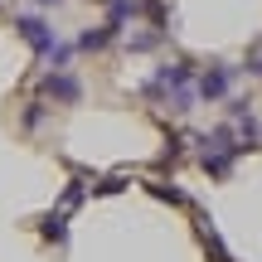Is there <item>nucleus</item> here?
Returning a JSON list of instances; mask_svg holds the SVG:
<instances>
[{"mask_svg": "<svg viewBox=\"0 0 262 262\" xmlns=\"http://www.w3.org/2000/svg\"><path fill=\"white\" fill-rule=\"evenodd\" d=\"M238 150H243L238 131H233V126H214L209 136H199V165H204L214 180H228V170H233Z\"/></svg>", "mask_w": 262, "mask_h": 262, "instance_id": "nucleus-1", "label": "nucleus"}, {"mask_svg": "<svg viewBox=\"0 0 262 262\" xmlns=\"http://www.w3.org/2000/svg\"><path fill=\"white\" fill-rule=\"evenodd\" d=\"M15 34L25 39L29 49H34V58H44L49 49L58 44V29L49 25L44 15H34V10H15Z\"/></svg>", "mask_w": 262, "mask_h": 262, "instance_id": "nucleus-2", "label": "nucleus"}, {"mask_svg": "<svg viewBox=\"0 0 262 262\" xmlns=\"http://www.w3.org/2000/svg\"><path fill=\"white\" fill-rule=\"evenodd\" d=\"M233 78H238V68H228V63L194 73V93H199V102H224V97L233 93Z\"/></svg>", "mask_w": 262, "mask_h": 262, "instance_id": "nucleus-3", "label": "nucleus"}, {"mask_svg": "<svg viewBox=\"0 0 262 262\" xmlns=\"http://www.w3.org/2000/svg\"><path fill=\"white\" fill-rule=\"evenodd\" d=\"M39 93H44V102H54V107H73L78 97H83V83H78L68 68H58V73H44Z\"/></svg>", "mask_w": 262, "mask_h": 262, "instance_id": "nucleus-4", "label": "nucleus"}, {"mask_svg": "<svg viewBox=\"0 0 262 262\" xmlns=\"http://www.w3.org/2000/svg\"><path fill=\"white\" fill-rule=\"evenodd\" d=\"M117 34H122V29H117V25H107V19H102V25L83 29V34L73 39V49H78V54H102L107 44H117Z\"/></svg>", "mask_w": 262, "mask_h": 262, "instance_id": "nucleus-5", "label": "nucleus"}, {"mask_svg": "<svg viewBox=\"0 0 262 262\" xmlns=\"http://www.w3.org/2000/svg\"><path fill=\"white\" fill-rule=\"evenodd\" d=\"M39 233H44V243H68V209H54V214H44Z\"/></svg>", "mask_w": 262, "mask_h": 262, "instance_id": "nucleus-6", "label": "nucleus"}, {"mask_svg": "<svg viewBox=\"0 0 262 262\" xmlns=\"http://www.w3.org/2000/svg\"><path fill=\"white\" fill-rule=\"evenodd\" d=\"M136 15H141V0H107V25L122 29L126 19H136Z\"/></svg>", "mask_w": 262, "mask_h": 262, "instance_id": "nucleus-7", "label": "nucleus"}, {"mask_svg": "<svg viewBox=\"0 0 262 262\" xmlns=\"http://www.w3.org/2000/svg\"><path fill=\"white\" fill-rule=\"evenodd\" d=\"M44 117H49V102H44V97L29 102V107H25V131H39V126H44Z\"/></svg>", "mask_w": 262, "mask_h": 262, "instance_id": "nucleus-8", "label": "nucleus"}, {"mask_svg": "<svg viewBox=\"0 0 262 262\" xmlns=\"http://www.w3.org/2000/svg\"><path fill=\"white\" fill-rule=\"evenodd\" d=\"M83 204V180H68V189H63V204L58 209H78Z\"/></svg>", "mask_w": 262, "mask_h": 262, "instance_id": "nucleus-9", "label": "nucleus"}, {"mask_svg": "<svg viewBox=\"0 0 262 262\" xmlns=\"http://www.w3.org/2000/svg\"><path fill=\"white\" fill-rule=\"evenodd\" d=\"M204 248L214 253V262H233V257H228V248H224V243L214 238V228H204Z\"/></svg>", "mask_w": 262, "mask_h": 262, "instance_id": "nucleus-10", "label": "nucleus"}, {"mask_svg": "<svg viewBox=\"0 0 262 262\" xmlns=\"http://www.w3.org/2000/svg\"><path fill=\"white\" fill-rule=\"evenodd\" d=\"M248 112H253L248 97H228V117H233V122H238V117H248Z\"/></svg>", "mask_w": 262, "mask_h": 262, "instance_id": "nucleus-11", "label": "nucleus"}, {"mask_svg": "<svg viewBox=\"0 0 262 262\" xmlns=\"http://www.w3.org/2000/svg\"><path fill=\"white\" fill-rule=\"evenodd\" d=\"M248 73H253V78H262V54H253V58H248Z\"/></svg>", "mask_w": 262, "mask_h": 262, "instance_id": "nucleus-12", "label": "nucleus"}, {"mask_svg": "<svg viewBox=\"0 0 262 262\" xmlns=\"http://www.w3.org/2000/svg\"><path fill=\"white\" fill-rule=\"evenodd\" d=\"M39 5H58V0H39Z\"/></svg>", "mask_w": 262, "mask_h": 262, "instance_id": "nucleus-13", "label": "nucleus"}]
</instances>
